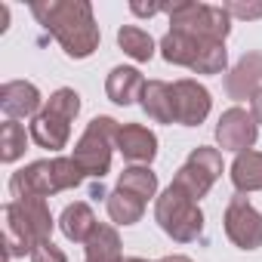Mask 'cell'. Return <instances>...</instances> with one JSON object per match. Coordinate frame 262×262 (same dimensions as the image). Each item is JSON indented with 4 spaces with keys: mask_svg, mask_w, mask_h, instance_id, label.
Here are the masks:
<instances>
[{
    "mask_svg": "<svg viewBox=\"0 0 262 262\" xmlns=\"http://www.w3.org/2000/svg\"><path fill=\"white\" fill-rule=\"evenodd\" d=\"M173 105H176V123L182 126H201L213 108L210 90L191 77H182L173 83Z\"/></svg>",
    "mask_w": 262,
    "mask_h": 262,
    "instance_id": "10",
    "label": "cell"
},
{
    "mask_svg": "<svg viewBox=\"0 0 262 262\" xmlns=\"http://www.w3.org/2000/svg\"><path fill=\"white\" fill-rule=\"evenodd\" d=\"M145 83L148 80L142 77L139 68H133V65H117V68H111V74L105 80V93H108V99L114 105H133V102L142 99Z\"/></svg>",
    "mask_w": 262,
    "mask_h": 262,
    "instance_id": "14",
    "label": "cell"
},
{
    "mask_svg": "<svg viewBox=\"0 0 262 262\" xmlns=\"http://www.w3.org/2000/svg\"><path fill=\"white\" fill-rule=\"evenodd\" d=\"M40 90L31 80H7L0 86V111L7 114V120H22V117H37L40 108Z\"/></svg>",
    "mask_w": 262,
    "mask_h": 262,
    "instance_id": "12",
    "label": "cell"
},
{
    "mask_svg": "<svg viewBox=\"0 0 262 262\" xmlns=\"http://www.w3.org/2000/svg\"><path fill=\"white\" fill-rule=\"evenodd\" d=\"M31 262H68V256L62 253V247H56L53 241H43L31 250Z\"/></svg>",
    "mask_w": 262,
    "mask_h": 262,
    "instance_id": "28",
    "label": "cell"
},
{
    "mask_svg": "<svg viewBox=\"0 0 262 262\" xmlns=\"http://www.w3.org/2000/svg\"><path fill=\"white\" fill-rule=\"evenodd\" d=\"M228 65V50L225 43H204L198 53V62L191 65L194 74H222Z\"/></svg>",
    "mask_w": 262,
    "mask_h": 262,
    "instance_id": "25",
    "label": "cell"
},
{
    "mask_svg": "<svg viewBox=\"0 0 262 262\" xmlns=\"http://www.w3.org/2000/svg\"><path fill=\"white\" fill-rule=\"evenodd\" d=\"M114 148H117L129 164L148 167V164L158 158V136L151 133L148 126H142V123H120L117 139H114Z\"/></svg>",
    "mask_w": 262,
    "mask_h": 262,
    "instance_id": "11",
    "label": "cell"
},
{
    "mask_svg": "<svg viewBox=\"0 0 262 262\" xmlns=\"http://www.w3.org/2000/svg\"><path fill=\"white\" fill-rule=\"evenodd\" d=\"M259 90H262V53L253 50V53H244L234 62V68L225 74V93L228 99L244 102V99H253Z\"/></svg>",
    "mask_w": 262,
    "mask_h": 262,
    "instance_id": "13",
    "label": "cell"
},
{
    "mask_svg": "<svg viewBox=\"0 0 262 262\" xmlns=\"http://www.w3.org/2000/svg\"><path fill=\"white\" fill-rule=\"evenodd\" d=\"M105 207H108V216H111L114 225H136L145 213V201L123 191V188H114L105 198Z\"/></svg>",
    "mask_w": 262,
    "mask_h": 262,
    "instance_id": "20",
    "label": "cell"
},
{
    "mask_svg": "<svg viewBox=\"0 0 262 262\" xmlns=\"http://www.w3.org/2000/svg\"><path fill=\"white\" fill-rule=\"evenodd\" d=\"M158 262H194V259H188V256H182V253H170V256H164V259H158Z\"/></svg>",
    "mask_w": 262,
    "mask_h": 262,
    "instance_id": "32",
    "label": "cell"
},
{
    "mask_svg": "<svg viewBox=\"0 0 262 262\" xmlns=\"http://www.w3.org/2000/svg\"><path fill=\"white\" fill-rule=\"evenodd\" d=\"M155 219H158L161 231L167 237H173L176 244H191L204 231V213H201L198 201L188 191H182L179 185H173V182L158 194Z\"/></svg>",
    "mask_w": 262,
    "mask_h": 262,
    "instance_id": "5",
    "label": "cell"
},
{
    "mask_svg": "<svg viewBox=\"0 0 262 262\" xmlns=\"http://www.w3.org/2000/svg\"><path fill=\"white\" fill-rule=\"evenodd\" d=\"M120 123L108 114H99L86 123L83 136L74 145V164L83 170V176H93L102 182V176L111 170V151H114V139H117Z\"/></svg>",
    "mask_w": 262,
    "mask_h": 262,
    "instance_id": "7",
    "label": "cell"
},
{
    "mask_svg": "<svg viewBox=\"0 0 262 262\" xmlns=\"http://www.w3.org/2000/svg\"><path fill=\"white\" fill-rule=\"evenodd\" d=\"M225 234L237 250H259L262 247V213L244 198L234 194L225 207Z\"/></svg>",
    "mask_w": 262,
    "mask_h": 262,
    "instance_id": "8",
    "label": "cell"
},
{
    "mask_svg": "<svg viewBox=\"0 0 262 262\" xmlns=\"http://www.w3.org/2000/svg\"><path fill=\"white\" fill-rule=\"evenodd\" d=\"M117 188H123V191H129V194H136V198H142V201H148V198L158 194V173H151V167L133 164V167H126V170L120 173Z\"/></svg>",
    "mask_w": 262,
    "mask_h": 262,
    "instance_id": "22",
    "label": "cell"
},
{
    "mask_svg": "<svg viewBox=\"0 0 262 262\" xmlns=\"http://www.w3.org/2000/svg\"><path fill=\"white\" fill-rule=\"evenodd\" d=\"M80 114V96L71 86H59L43 111L31 120V139L47 151H62L71 139V120Z\"/></svg>",
    "mask_w": 262,
    "mask_h": 262,
    "instance_id": "4",
    "label": "cell"
},
{
    "mask_svg": "<svg viewBox=\"0 0 262 262\" xmlns=\"http://www.w3.org/2000/svg\"><path fill=\"white\" fill-rule=\"evenodd\" d=\"M225 7V13L231 16V19H262V0H256V4H241V0H228V4H222Z\"/></svg>",
    "mask_w": 262,
    "mask_h": 262,
    "instance_id": "27",
    "label": "cell"
},
{
    "mask_svg": "<svg viewBox=\"0 0 262 262\" xmlns=\"http://www.w3.org/2000/svg\"><path fill=\"white\" fill-rule=\"evenodd\" d=\"M7 22H10V7L0 4V31H7Z\"/></svg>",
    "mask_w": 262,
    "mask_h": 262,
    "instance_id": "31",
    "label": "cell"
},
{
    "mask_svg": "<svg viewBox=\"0 0 262 262\" xmlns=\"http://www.w3.org/2000/svg\"><path fill=\"white\" fill-rule=\"evenodd\" d=\"M188 161L194 164V167H201L207 176H213V179H219L222 176V155H219V148H210V145H198V148H191V155H188Z\"/></svg>",
    "mask_w": 262,
    "mask_h": 262,
    "instance_id": "26",
    "label": "cell"
},
{
    "mask_svg": "<svg viewBox=\"0 0 262 262\" xmlns=\"http://www.w3.org/2000/svg\"><path fill=\"white\" fill-rule=\"evenodd\" d=\"M231 185L237 194L262 191V151H241L231 164Z\"/></svg>",
    "mask_w": 262,
    "mask_h": 262,
    "instance_id": "19",
    "label": "cell"
},
{
    "mask_svg": "<svg viewBox=\"0 0 262 262\" xmlns=\"http://www.w3.org/2000/svg\"><path fill=\"white\" fill-rule=\"evenodd\" d=\"M83 182V170L74 164V158H50V161H34L10 176V191L13 201L25 198H53L59 191L77 188Z\"/></svg>",
    "mask_w": 262,
    "mask_h": 262,
    "instance_id": "3",
    "label": "cell"
},
{
    "mask_svg": "<svg viewBox=\"0 0 262 262\" xmlns=\"http://www.w3.org/2000/svg\"><path fill=\"white\" fill-rule=\"evenodd\" d=\"M123 262H148V259H142V256H123Z\"/></svg>",
    "mask_w": 262,
    "mask_h": 262,
    "instance_id": "33",
    "label": "cell"
},
{
    "mask_svg": "<svg viewBox=\"0 0 262 262\" xmlns=\"http://www.w3.org/2000/svg\"><path fill=\"white\" fill-rule=\"evenodd\" d=\"M96 213H93V207L90 204H83V201H74V204H68L65 210H62V216H59V228H62V234L71 241V244H86L90 241V234L96 231Z\"/></svg>",
    "mask_w": 262,
    "mask_h": 262,
    "instance_id": "16",
    "label": "cell"
},
{
    "mask_svg": "<svg viewBox=\"0 0 262 262\" xmlns=\"http://www.w3.org/2000/svg\"><path fill=\"white\" fill-rule=\"evenodd\" d=\"M167 16L176 31H185L201 43H225V37L231 34V16L225 13V7L182 0L167 7Z\"/></svg>",
    "mask_w": 262,
    "mask_h": 262,
    "instance_id": "6",
    "label": "cell"
},
{
    "mask_svg": "<svg viewBox=\"0 0 262 262\" xmlns=\"http://www.w3.org/2000/svg\"><path fill=\"white\" fill-rule=\"evenodd\" d=\"M201 40H194L191 34H185V31H176V28H170L164 37H161V43H158V50H161V56L170 62V65H182V68H191L194 62H198V53H201Z\"/></svg>",
    "mask_w": 262,
    "mask_h": 262,
    "instance_id": "17",
    "label": "cell"
},
{
    "mask_svg": "<svg viewBox=\"0 0 262 262\" xmlns=\"http://www.w3.org/2000/svg\"><path fill=\"white\" fill-rule=\"evenodd\" d=\"M250 114H253V120L262 126V90H259V93L250 99Z\"/></svg>",
    "mask_w": 262,
    "mask_h": 262,
    "instance_id": "30",
    "label": "cell"
},
{
    "mask_svg": "<svg viewBox=\"0 0 262 262\" xmlns=\"http://www.w3.org/2000/svg\"><path fill=\"white\" fill-rule=\"evenodd\" d=\"M142 111L155 123H176V105H173V86L164 80H148L139 99Z\"/></svg>",
    "mask_w": 262,
    "mask_h": 262,
    "instance_id": "15",
    "label": "cell"
},
{
    "mask_svg": "<svg viewBox=\"0 0 262 262\" xmlns=\"http://www.w3.org/2000/svg\"><path fill=\"white\" fill-rule=\"evenodd\" d=\"M28 148V133L19 120H7L0 126V161L4 164H16Z\"/></svg>",
    "mask_w": 262,
    "mask_h": 262,
    "instance_id": "23",
    "label": "cell"
},
{
    "mask_svg": "<svg viewBox=\"0 0 262 262\" xmlns=\"http://www.w3.org/2000/svg\"><path fill=\"white\" fill-rule=\"evenodd\" d=\"M53 213L47 201L40 198H25V201H10L4 204V256H31V250L43 241L53 237Z\"/></svg>",
    "mask_w": 262,
    "mask_h": 262,
    "instance_id": "2",
    "label": "cell"
},
{
    "mask_svg": "<svg viewBox=\"0 0 262 262\" xmlns=\"http://www.w3.org/2000/svg\"><path fill=\"white\" fill-rule=\"evenodd\" d=\"M31 13L59 40L65 56L90 59L99 50L102 34H99L93 7L86 4V0H50V4H34Z\"/></svg>",
    "mask_w": 262,
    "mask_h": 262,
    "instance_id": "1",
    "label": "cell"
},
{
    "mask_svg": "<svg viewBox=\"0 0 262 262\" xmlns=\"http://www.w3.org/2000/svg\"><path fill=\"white\" fill-rule=\"evenodd\" d=\"M129 10H133L136 16H158V13H167V7H161V4H151V7H142V4H129Z\"/></svg>",
    "mask_w": 262,
    "mask_h": 262,
    "instance_id": "29",
    "label": "cell"
},
{
    "mask_svg": "<svg viewBox=\"0 0 262 262\" xmlns=\"http://www.w3.org/2000/svg\"><path fill=\"white\" fill-rule=\"evenodd\" d=\"M213 176H207L201 167H194L191 161H185L179 170H176V176H173V185H179L182 191H188L194 201H201V198H207V191L213 188Z\"/></svg>",
    "mask_w": 262,
    "mask_h": 262,
    "instance_id": "24",
    "label": "cell"
},
{
    "mask_svg": "<svg viewBox=\"0 0 262 262\" xmlns=\"http://www.w3.org/2000/svg\"><path fill=\"white\" fill-rule=\"evenodd\" d=\"M256 136H259V123L253 120V114L241 105H231L228 111H222L219 123H216V142L222 151H250L256 145Z\"/></svg>",
    "mask_w": 262,
    "mask_h": 262,
    "instance_id": "9",
    "label": "cell"
},
{
    "mask_svg": "<svg viewBox=\"0 0 262 262\" xmlns=\"http://www.w3.org/2000/svg\"><path fill=\"white\" fill-rule=\"evenodd\" d=\"M86 247V259L83 262H123V250H120V234L114 225L99 222L96 231L90 234Z\"/></svg>",
    "mask_w": 262,
    "mask_h": 262,
    "instance_id": "18",
    "label": "cell"
},
{
    "mask_svg": "<svg viewBox=\"0 0 262 262\" xmlns=\"http://www.w3.org/2000/svg\"><path fill=\"white\" fill-rule=\"evenodd\" d=\"M117 47L133 59V62H151V56H155V50H158V43H155V37L145 31V28H139V25H123L120 31H117Z\"/></svg>",
    "mask_w": 262,
    "mask_h": 262,
    "instance_id": "21",
    "label": "cell"
}]
</instances>
